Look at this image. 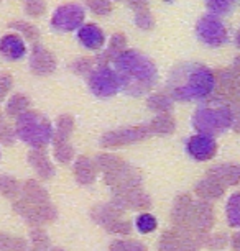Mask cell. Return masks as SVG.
<instances>
[{
    "instance_id": "8992f818",
    "label": "cell",
    "mask_w": 240,
    "mask_h": 251,
    "mask_svg": "<svg viewBox=\"0 0 240 251\" xmlns=\"http://www.w3.org/2000/svg\"><path fill=\"white\" fill-rule=\"evenodd\" d=\"M196 35L201 43L211 46V48H219V46L227 43L229 40L227 28H225L222 20L215 15H211V13L204 15L197 22Z\"/></svg>"
},
{
    "instance_id": "9c48e42d",
    "label": "cell",
    "mask_w": 240,
    "mask_h": 251,
    "mask_svg": "<svg viewBox=\"0 0 240 251\" xmlns=\"http://www.w3.org/2000/svg\"><path fill=\"white\" fill-rule=\"evenodd\" d=\"M0 54L7 61H20L27 54V45L17 33H8L0 38Z\"/></svg>"
},
{
    "instance_id": "3957f363",
    "label": "cell",
    "mask_w": 240,
    "mask_h": 251,
    "mask_svg": "<svg viewBox=\"0 0 240 251\" xmlns=\"http://www.w3.org/2000/svg\"><path fill=\"white\" fill-rule=\"evenodd\" d=\"M191 125L196 133L208 136H220L232 128L234 112L222 99H208L201 102L191 118Z\"/></svg>"
},
{
    "instance_id": "7a4b0ae2",
    "label": "cell",
    "mask_w": 240,
    "mask_h": 251,
    "mask_svg": "<svg viewBox=\"0 0 240 251\" xmlns=\"http://www.w3.org/2000/svg\"><path fill=\"white\" fill-rule=\"evenodd\" d=\"M166 91L176 102H204L215 91V75L204 64L183 63L169 73Z\"/></svg>"
},
{
    "instance_id": "7c38bea8",
    "label": "cell",
    "mask_w": 240,
    "mask_h": 251,
    "mask_svg": "<svg viewBox=\"0 0 240 251\" xmlns=\"http://www.w3.org/2000/svg\"><path fill=\"white\" fill-rule=\"evenodd\" d=\"M206 5L211 10V15L220 17L229 15L237 5V0H206Z\"/></svg>"
},
{
    "instance_id": "6da1fadb",
    "label": "cell",
    "mask_w": 240,
    "mask_h": 251,
    "mask_svg": "<svg viewBox=\"0 0 240 251\" xmlns=\"http://www.w3.org/2000/svg\"><path fill=\"white\" fill-rule=\"evenodd\" d=\"M112 69L120 82V92L129 97H143L158 84L157 64L136 50H125L114 58Z\"/></svg>"
},
{
    "instance_id": "8fae6325",
    "label": "cell",
    "mask_w": 240,
    "mask_h": 251,
    "mask_svg": "<svg viewBox=\"0 0 240 251\" xmlns=\"http://www.w3.org/2000/svg\"><path fill=\"white\" fill-rule=\"evenodd\" d=\"M227 224L234 228H240V192H234L225 203Z\"/></svg>"
},
{
    "instance_id": "277c9868",
    "label": "cell",
    "mask_w": 240,
    "mask_h": 251,
    "mask_svg": "<svg viewBox=\"0 0 240 251\" xmlns=\"http://www.w3.org/2000/svg\"><path fill=\"white\" fill-rule=\"evenodd\" d=\"M17 135L31 146H43L53 138V126L40 113L27 112L20 115L17 122Z\"/></svg>"
},
{
    "instance_id": "5b68a950",
    "label": "cell",
    "mask_w": 240,
    "mask_h": 251,
    "mask_svg": "<svg viewBox=\"0 0 240 251\" xmlns=\"http://www.w3.org/2000/svg\"><path fill=\"white\" fill-rule=\"evenodd\" d=\"M89 91L97 99H110L120 92V82L112 66H99L89 74Z\"/></svg>"
},
{
    "instance_id": "30bf717a",
    "label": "cell",
    "mask_w": 240,
    "mask_h": 251,
    "mask_svg": "<svg viewBox=\"0 0 240 251\" xmlns=\"http://www.w3.org/2000/svg\"><path fill=\"white\" fill-rule=\"evenodd\" d=\"M78 41L86 50L99 51L106 43V35L97 25L87 23V25H82L78 30Z\"/></svg>"
},
{
    "instance_id": "52a82bcc",
    "label": "cell",
    "mask_w": 240,
    "mask_h": 251,
    "mask_svg": "<svg viewBox=\"0 0 240 251\" xmlns=\"http://www.w3.org/2000/svg\"><path fill=\"white\" fill-rule=\"evenodd\" d=\"M84 18H86V10L78 5V3H66L54 10L51 17V26L56 31L69 33L74 30H79L84 25Z\"/></svg>"
},
{
    "instance_id": "ba28073f",
    "label": "cell",
    "mask_w": 240,
    "mask_h": 251,
    "mask_svg": "<svg viewBox=\"0 0 240 251\" xmlns=\"http://www.w3.org/2000/svg\"><path fill=\"white\" fill-rule=\"evenodd\" d=\"M185 153L194 161H209L217 153V141L213 136L194 133L186 138Z\"/></svg>"
},
{
    "instance_id": "4fadbf2b",
    "label": "cell",
    "mask_w": 240,
    "mask_h": 251,
    "mask_svg": "<svg viewBox=\"0 0 240 251\" xmlns=\"http://www.w3.org/2000/svg\"><path fill=\"white\" fill-rule=\"evenodd\" d=\"M135 228L138 233L147 235L158 228V220L152 214H140L135 219Z\"/></svg>"
}]
</instances>
